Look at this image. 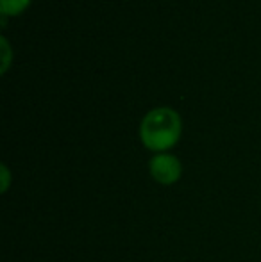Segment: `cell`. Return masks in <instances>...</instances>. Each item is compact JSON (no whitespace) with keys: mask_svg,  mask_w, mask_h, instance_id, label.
Masks as SVG:
<instances>
[{"mask_svg":"<svg viewBox=\"0 0 261 262\" xmlns=\"http://www.w3.org/2000/svg\"><path fill=\"white\" fill-rule=\"evenodd\" d=\"M32 0H0V14L2 16H18L22 14Z\"/></svg>","mask_w":261,"mask_h":262,"instance_id":"3957f363","label":"cell"},{"mask_svg":"<svg viewBox=\"0 0 261 262\" xmlns=\"http://www.w3.org/2000/svg\"><path fill=\"white\" fill-rule=\"evenodd\" d=\"M0 43H2V68H0V73H7V70H9L11 66V59H13V52H11V45L9 41H7L6 36H2L0 38Z\"/></svg>","mask_w":261,"mask_h":262,"instance_id":"277c9868","label":"cell"},{"mask_svg":"<svg viewBox=\"0 0 261 262\" xmlns=\"http://www.w3.org/2000/svg\"><path fill=\"white\" fill-rule=\"evenodd\" d=\"M183 121L172 107H156L143 116L139 123V141L156 154H163L181 139Z\"/></svg>","mask_w":261,"mask_h":262,"instance_id":"6da1fadb","label":"cell"},{"mask_svg":"<svg viewBox=\"0 0 261 262\" xmlns=\"http://www.w3.org/2000/svg\"><path fill=\"white\" fill-rule=\"evenodd\" d=\"M149 171L150 177L156 180L157 184L163 186H172L175 184L183 175V164L175 156L172 154H156L149 162Z\"/></svg>","mask_w":261,"mask_h":262,"instance_id":"7a4b0ae2","label":"cell"},{"mask_svg":"<svg viewBox=\"0 0 261 262\" xmlns=\"http://www.w3.org/2000/svg\"><path fill=\"white\" fill-rule=\"evenodd\" d=\"M0 173H2V193H6L9 189V182H11V171L6 164L0 166Z\"/></svg>","mask_w":261,"mask_h":262,"instance_id":"5b68a950","label":"cell"}]
</instances>
